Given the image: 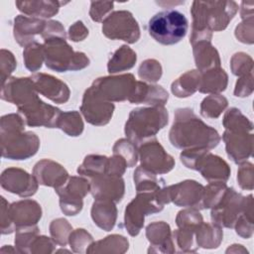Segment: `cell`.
I'll return each instance as SVG.
<instances>
[{
	"label": "cell",
	"instance_id": "15",
	"mask_svg": "<svg viewBox=\"0 0 254 254\" xmlns=\"http://www.w3.org/2000/svg\"><path fill=\"white\" fill-rule=\"evenodd\" d=\"M56 191L60 196L62 211L66 215H75L82 208V198L90 191V183L82 177H69Z\"/></svg>",
	"mask_w": 254,
	"mask_h": 254
},
{
	"label": "cell",
	"instance_id": "37",
	"mask_svg": "<svg viewBox=\"0 0 254 254\" xmlns=\"http://www.w3.org/2000/svg\"><path fill=\"white\" fill-rule=\"evenodd\" d=\"M253 196L249 194L246 197V204L243 212L235 222V229L238 235L243 238H249L253 233Z\"/></svg>",
	"mask_w": 254,
	"mask_h": 254
},
{
	"label": "cell",
	"instance_id": "34",
	"mask_svg": "<svg viewBox=\"0 0 254 254\" xmlns=\"http://www.w3.org/2000/svg\"><path fill=\"white\" fill-rule=\"evenodd\" d=\"M108 158L100 155H88L78 167L77 173L82 177L92 178L99 175H107Z\"/></svg>",
	"mask_w": 254,
	"mask_h": 254
},
{
	"label": "cell",
	"instance_id": "45",
	"mask_svg": "<svg viewBox=\"0 0 254 254\" xmlns=\"http://www.w3.org/2000/svg\"><path fill=\"white\" fill-rule=\"evenodd\" d=\"M176 221L179 227L196 228L202 222V216L195 208L184 209L178 213Z\"/></svg>",
	"mask_w": 254,
	"mask_h": 254
},
{
	"label": "cell",
	"instance_id": "53",
	"mask_svg": "<svg viewBox=\"0 0 254 254\" xmlns=\"http://www.w3.org/2000/svg\"><path fill=\"white\" fill-rule=\"evenodd\" d=\"M87 35H88V30L81 21H77L72 26L69 27L68 37L73 42L82 41L87 37Z\"/></svg>",
	"mask_w": 254,
	"mask_h": 254
},
{
	"label": "cell",
	"instance_id": "21",
	"mask_svg": "<svg viewBox=\"0 0 254 254\" xmlns=\"http://www.w3.org/2000/svg\"><path fill=\"white\" fill-rule=\"evenodd\" d=\"M90 192L95 199H106L118 202L124 195L125 186L121 177L99 175L89 178Z\"/></svg>",
	"mask_w": 254,
	"mask_h": 254
},
{
	"label": "cell",
	"instance_id": "22",
	"mask_svg": "<svg viewBox=\"0 0 254 254\" xmlns=\"http://www.w3.org/2000/svg\"><path fill=\"white\" fill-rule=\"evenodd\" d=\"M36 90L56 103H64L69 98L67 85L59 78L46 73H35L31 76Z\"/></svg>",
	"mask_w": 254,
	"mask_h": 254
},
{
	"label": "cell",
	"instance_id": "44",
	"mask_svg": "<svg viewBox=\"0 0 254 254\" xmlns=\"http://www.w3.org/2000/svg\"><path fill=\"white\" fill-rule=\"evenodd\" d=\"M50 230L54 240L57 243L61 245H65L68 238L67 236L71 232V226L65 219L58 218L51 223Z\"/></svg>",
	"mask_w": 254,
	"mask_h": 254
},
{
	"label": "cell",
	"instance_id": "14",
	"mask_svg": "<svg viewBox=\"0 0 254 254\" xmlns=\"http://www.w3.org/2000/svg\"><path fill=\"white\" fill-rule=\"evenodd\" d=\"M246 204V197L233 188H227L220 200L212 207L211 220L218 226L232 228Z\"/></svg>",
	"mask_w": 254,
	"mask_h": 254
},
{
	"label": "cell",
	"instance_id": "24",
	"mask_svg": "<svg viewBox=\"0 0 254 254\" xmlns=\"http://www.w3.org/2000/svg\"><path fill=\"white\" fill-rule=\"evenodd\" d=\"M46 22L40 18L18 15L14 20V37L18 44L27 47L36 42V36H42Z\"/></svg>",
	"mask_w": 254,
	"mask_h": 254
},
{
	"label": "cell",
	"instance_id": "20",
	"mask_svg": "<svg viewBox=\"0 0 254 254\" xmlns=\"http://www.w3.org/2000/svg\"><path fill=\"white\" fill-rule=\"evenodd\" d=\"M38 184L35 176L18 168L6 169L1 175L2 188L20 196H30L36 193Z\"/></svg>",
	"mask_w": 254,
	"mask_h": 254
},
{
	"label": "cell",
	"instance_id": "7",
	"mask_svg": "<svg viewBox=\"0 0 254 254\" xmlns=\"http://www.w3.org/2000/svg\"><path fill=\"white\" fill-rule=\"evenodd\" d=\"M46 65L56 71L82 69L89 64L85 54L73 52L71 47L63 38L45 40L43 44Z\"/></svg>",
	"mask_w": 254,
	"mask_h": 254
},
{
	"label": "cell",
	"instance_id": "5",
	"mask_svg": "<svg viewBox=\"0 0 254 254\" xmlns=\"http://www.w3.org/2000/svg\"><path fill=\"white\" fill-rule=\"evenodd\" d=\"M168 111L164 106L133 109L125 124V134L136 146L154 138L168 123Z\"/></svg>",
	"mask_w": 254,
	"mask_h": 254
},
{
	"label": "cell",
	"instance_id": "23",
	"mask_svg": "<svg viewBox=\"0 0 254 254\" xmlns=\"http://www.w3.org/2000/svg\"><path fill=\"white\" fill-rule=\"evenodd\" d=\"M33 175L40 185L53 187L55 190L64 185L69 178L63 166L47 159L42 160L35 165Z\"/></svg>",
	"mask_w": 254,
	"mask_h": 254
},
{
	"label": "cell",
	"instance_id": "16",
	"mask_svg": "<svg viewBox=\"0 0 254 254\" xmlns=\"http://www.w3.org/2000/svg\"><path fill=\"white\" fill-rule=\"evenodd\" d=\"M139 158L141 167L156 175L169 173L175 166L174 158L156 139H150L140 145Z\"/></svg>",
	"mask_w": 254,
	"mask_h": 254
},
{
	"label": "cell",
	"instance_id": "38",
	"mask_svg": "<svg viewBox=\"0 0 254 254\" xmlns=\"http://www.w3.org/2000/svg\"><path fill=\"white\" fill-rule=\"evenodd\" d=\"M227 104V99L222 95H208L200 104V114L206 118H217L226 108Z\"/></svg>",
	"mask_w": 254,
	"mask_h": 254
},
{
	"label": "cell",
	"instance_id": "11",
	"mask_svg": "<svg viewBox=\"0 0 254 254\" xmlns=\"http://www.w3.org/2000/svg\"><path fill=\"white\" fill-rule=\"evenodd\" d=\"M203 195L204 187L191 180L164 187L158 191V197L163 204L173 201L178 206L195 209H201Z\"/></svg>",
	"mask_w": 254,
	"mask_h": 254
},
{
	"label": "cell",
	"instance_id": "32",
	"mask_svg": "<svg viewBox=\"0 0 254 254\" xmlns=\"http://www.w3.org/2000/svg\"><path fill=\"white\" fill-rule=\"evenodd\" d=\"M194 234L197 245L203 248L217 247L222 238V231L218 225L204 223L203 221L197 226Z\"/></svg>",
	"mask_w": 254,
	"mask_h": 254
},
{
	"label": "cell",
	"instance_id": "27",
	"mask_svg": "<svg viewBox=\"0 0 254 254\" xmlns=\"http://www.w3.org/2000/svg\"><path fill=\"white\" fill-rule=\"evenodd\" d=\"M91 217L98 227L105 231L111 230L117 217V209L114 201L95 199L91 207Z\"/></svg>",
	"mask_w": 254,
	"mask_h": 254
},
{
	"label": "cell",
	"instance_id": "54",
	"mask_svg": "<svg viewBox=\"0 0 254 254\" xmlns=\"http://www.w3.org/2000/svg\"><path fill=\"white\" fill-rule=\"evenodd\" d=\"M240 15H241L242 20L247 19V18H252L253 17V2L243 1L241 3Z\"/></svg>",
	"mask_w": 254,
	"mask_h": 254
},
{
	"label": "cell",
	"instance_id": "8",
	"mask_svg": "<svg viewBox=\"0 0 254 254\" xmlns=\"http://www.w3.org/2000/svg\"><path fill=\"white\" fill-rule=\"evenodd\" d=\"M180 158L187 168L198 171L209 183L226 182L230 176L228 164L220 157L211 154L208 149L184 150Z\"/></svg>",
	"mask_w": 254,
	"mask_h": 254
},
{
	"label": "cell",
	"instance_id": "47",
	"mask_svg": "<svg viewBox=\"0 0 254 254\" xmlns=\"http://www.w3.org/2000/svg\"><path fill=\"white\" fill-rule=\"evenodd\" d=\"M253 165L251 163H244L240 166L237 174V181L241 189L253 190Z\"/></svg>",
	"mask_w": 254,
	"mask_h": 254
},
{
	"label": "cell",
	"instance_id": "3",
	"mask_svg": "<svg viewBox=\"0 0 254 254\" xmlns=\"http://www.w3.org/2000/svg\"><path fill=\"white\" fill-rule=\"evenodd\" d=\"M25 120L18 114H8L1 118L2 156L11 160H26L34 156L40 140L32 132H23Z\"/></svg>",
	"mask_w": 254,
	"mask_h": 254
},
{
	"label": "cell",
	"instance_id": "52",
	"mask_svg": "<svg viewBox=\"0 0 254 254\" xmlns=\"http://www.w3.org/2000/svg\"><path fill=\"white\" fill-rule=\"evenodd\" d=\"M89 242H92V237L84 229H76L69 234V244L74 249L76 246H82V243L88 245Z\"/></svg>",
	"mask_w": 254,
	"mask_h": 254
},
{
	"label": "cell",
	"instance_id": "43",
	"mask_svg": "<svg viewBox=\"0 0 254 254\" xmlns=\"http://www.w3.org/2000/svg\"><path fill=\"white\" fill-rule=\"evenodd\" d=\"M138 73L140 78L149 82H156L162 75V66L156 60H146L141 64Z\"/></svg>",
	"mask_w": 254,
	"mask_h": 254
},
{
	"label": "cell",
	"instance_id": "41",
	"mask_svg": "<svg viewBox=\"0 0 254 254\" xmlns=\"http://www.w3.org/2000/svg\"><path fill=\"white\" fill-rule=\"evenodd\" d=\"M113 154L122 157L125 160L128 168L134 167L138 160L136 145L129 139L118 140L113 147Z\"/></svg>",
	"mask_w": 254,
	"mask_h": 254
},
{
	"label": "cell",
	"instance_id": "50",
	"mask_svg": "<svg viewBox=\"0 0 254 254\" xmlns=\"http://www.w3.org/2000/svg\"><path fill=\"white\" fill-rule=\"evenodd\" d=\"M253 91V73H248L244 76H241L235 85L234 94L235 96L245 97L249 96Z\"/></svg>",
	"mask_w": 254,
	"mask_h": 254
},
{
	"label": "cell",
	"instance_id": "12",
	"mask_svg": "<svg viewBox=\"0 0 254 254\" xmlns=\"http://www.w3.org/2000/svg\"><path fill=\"white\" fill-rule=\"evenodd\" d=\"M102 33L111 40H122L129 44L140 38V28L132 13L126 10L111 12L102 22Z\"/></svg>",
	"mask_w": 254,
	"mask_h": 254
},
{
	"label": "cell",
	"instance_id": "6",
	"mask_svg": "<svg viewBox=\"0 0 254 254\" xmlns=\"http://www.w3.org/2000/svg\"><path fill=\"white\" fill-rule=\"evenodd\" d=\"M189 29L186 16L180 11L168 9L155 14L149 21L150 36L166 46L175 45L185 38Z\"/></svg>",
	"mask_w": 254,
	"mask_h": 254
},
{
	"label": "cell",
	"instance_id": "26",
	"mask_svg": "<svg viewBox=\"0 0 254 254\" xmlns=\"http://www.w3.org/2000/svg\"><path fill=\"white\" fill-rule=\"evenodd\" d=\"M192 47L195 64L200 72L220 66L218 52L211 46L210 41H200L193 44Z\"/></svg>",
	"mask_w": 254,
	"mask_h": 254
},
{
	"label": "cell",
	"instance_id": "51",
	"mask_svg": "<svg viewBox=\"0 0 254 254\" xmlns=\"http://www.w3.org/2000/svg\"><path fill=\"white\" fill-rule=\"evenodd\" d=\"M42 37L47 39L52 38H63L65 39V32L64 28L59 21H47L45 29L42 33Z\"/></svg>",
	"mask_w": 254,
	"mask_h": 254
},
{
	"label": "cell",
	"instance_id": "30",
	"mask_svg": "<svg viewBox=\"0 0 254 254\" xmlns=\"http://www.w3.org/2000/svg\"><path fill=\"white\" fill-rule=\"evenodd\" d=\"M199 82L200 73L197 70H189L172 83L171 89L177 97H188L198 89Z\"/></svg>",
	"mask_w": 254,
	"mask_h": 254
},
{
	"label": "cell",
	"instance_id": "4",
	"mask_svg": "<svg viewBox=\"0 0 254 254\" xmlns=\"http://www.w3.org/2000/svg\"><path fill=\"white\" fill-rule=\"evenodd\" d=\"M223 141L228 157L235 163H244L252 155L253 129L252 122L237 108H230L223 118Z\"/></svg>",
	"mask_w": 254,
	"mask_h": 254
},
{
	"label": "cell",
	"instance_id": "33",
	"mask_svg": "<svg viewBox=\"0 0 254 254\" xmlns=\"http://www.w3.org/2000/svg\"><path fill=\"white\" fill-rule=\"evenodd\" d=\"M136 60V53L128 46L124 45L115 51L112 58L108 62L107 69L110 73L130 69L134 66Z\"/></svg>",
	"mask_w": 254,
	"mask_h": 254
},
{
	"label": "cell",
	"instance_id": "48",
	"mask_svg": "<svg viewBox=\"0 0 254 254\" xmlns=\"http://www.w3.org/2000/svg\"><path fill=\"white\" fill-rule=\"evenodd\" d=\"M253 17L244 19L242 23H240L235 29L236 38L245 44L253 43Z\"/></svg>",
	"mask_w": 254,
	"mask_h": 254
},
{
	"label": "cell",
	"instance_id": "2",
	"mask_svg": "<svg viewBox=\"0 0 254 254\" xmlns=\"http://www.w3.org/2000/svg\"><path fill=\"white\" fill-rule=\"evenodd\" d=\"M237 11L238 4L234 1H193L190 8L191 45L200 41H210L212 31L224 30Z\"/></svg>",
	"mask_w": 254,
	"mask_h": 254
},
{
	"label": "cell",
	"instance_id": "46",
	"mask_svg": "<svg viewBox=\"0 0 254 254\" xmlns=\"http://www.w3.org/2000/svg\"><path fill=\"white\" fill-rule=\"evenodd\" d=\"M114 3L110 1H92L90 3L89 16L95 22H103V20L111 13Z\"/></svg>",
	"mask_w": 254,
	"mask_h": 254
},
{
	"label": "cell",
	"instance_id": "39",
	"mask_svg": "<svg viewBox=\"0 0 254 254\" xmlns=\"http://www.w3.org/2000/svg\"><path fill=\"white\" fill-rule=\"evenodd\" d=\"M23 57L26 67L31 71H37L41 68L43 61L45 60L43 45L37 42L28 45L25 47Z\"/></svg>",
	"mask_w": 254,
	"mask_h": 254
},
{
	"label": "cell",
	"instance_id": "40",
	"mask_svg": "<svg viewBox=\"0 0 254 254\" xmlns=\"http://www.w3.org/2000/svg\"><path fill=\"white\" fill-rule=\"evenodd\" d=\"M227 186L225 182H210L204 188V195L202 199L201 209L212 208L222 197Z\"/></svg>",
	"mask_w": 254,
	"mask_h": 254
},
{
	"label": "cell",
	"instance_id": "42",
	"mask_svg": "<svg viewBox=\"0 0 254 254\" xmlns=\"http://www.w3.org/2000/svg\"><path fill=\"white\" fill-rule=\"evenodd\" d=\"M232 73L239 76H244L253 71V61L245 53L235 54L230 62Z\"/></svg>",
	"mask_w": 254,
	"mask_h": 254
},
{
	"label": "cell",
	"instance_id": "49",
	"mask_svg": "<svg viewBox=\"0 0 254 254\" xmlns=\"http://www.w3.org/2000/svg\"><path fill=\"white\" fill-rule=\"evenodd\" d=\"M16 67V61L13 54L6 50H1V78L2 84Z\"/></svg>",
	"mask_w": 254,
	"mask_h": 254
},
{
	"label": "cell",
	"instance_id": "31",
	"mask_svg": "<svg viewBox=\"0 0 254 254\" xmlns=\"http://www.w3.org/2000/svg\"><path fill=\"white\" fill-rule=\"evenodd\" d=\"M134 182L137 192H157L165 187V181L157 178V175L138 167L134 172Z\"/></svg>",
	"mask_w": 254,
	"mask_h": 254
},
{
	"label": "cell",
	"instance_id": "29",
	"mask_svg": "<svg viewBox=\"0 0 254 254\" xmlns=\"http://www.w3.org/2000/svg\"><path fill=\"white\" fill-rule=\"evenodd\" d=\"M228 76L224 69L213 67L209 70L201 72L198 90L202 93L216 94L225 90L227 86Z\"/></svg>",
	"mask_w": 254,
	"mask_h": 254
},
{
	"label": "cell",
	"instance_id": "19",
	"mask_svg": "<svg viewBox=\"0 0 254 254\" xmlns=\"http://www.w3.org/2000/svg\"><path fill=\"white\" fill-rule=\"evenodd\" d=\"M1 98L20 108L38 98V91L31 77H11L2 84Z\"/></svg>",
	"mask_w": 254,
	"mask_h": 254
},
{
	"label": "cell",
	"instance_id": "36",
	"mask_svg": "<svg viewBox=\"0 0 254 254\" xmlns=\"http://www.w3.org/2000/svg\"><path fill=\"white\" fill-rule=\"evenodd\" d=\"M57 128L62 129L69 136H79L83 131V122L80 114L77 111L62 112L58 120Z\"/></svg>",
	"mask_w": 254,
	"mask_h": 254
},
{
	"label": "cell",
	"instance_id": "25",
	"mask_svg": "<svg viewBox=\"0 0 254 254\" xmlns=\"http://www.w3.org/2000/svg\"><path fill=\"white\" fill-rule=\"evenodd\" d=\"M169 98L168 92L159 85H150L144 81H136L128 98L131 103H146L151 106H164Z\"/></svg>",
	"mask_w": 254,
	"mask_h": 254
},
{
	"label": "cell",
	"instance_id": "28",
	"mask_svg": "<svg viewBox=\"0 0 254 254\" xmlns=\"http://www.w3.org/2000/svg\"><path fill=\"white\" fill-rule=\"evenodd\" d=\"M64 2L60 1H16L15 5L22 13L34 18H51L55 16Z\"/></svg>",
	"mask_w": 254,
	"mask_h": 254
},
{
	"label": "cell",
	"instance_id": "1",
	"mask_svg": "<svg viewBox=\"0 0 254 254\" xmlns=\"http://www.w3.org/2000/svg\"><path fill=\"white\" fill-rule=\"evenodd\" d=\"M169 138L173 146L182 150H209L216 147L220 142L217 131L206 125L190 108L176 110Z\"/></svg>",
	"mask_w": 254,
	"mask_h": 254
},
{
	"label": "cell",
	"instance_id": "9",
	"mask_svg": "<svg viewBox=\"0 0 254 254\" xmlns=\"http://www.w3.org/2000/svg\"><path fill=\"white\" fill-rule=\"evenodd\" d=\"M1 209V229L2 233H11L15 228H25L36 226L42 217L41 205L32 199L19 200L10 206L6 204L2 196Z\"/></svg>",
	"mask_w": 254,
	"mask_h": 254
},
{
	"label": "cell",
	"instance_id": "13",
	"mask_svg": "<svg viewBox=\"0 0 254 254\" xmlns=\"http://www.w3.org/2000/svg\"><path fill=\"white\" fill-rule=\"evenodd\" d=\"M136 80L133 74L125 73L104 76L95 79L90 88L102 99L107 101H123L133 92Z\"/></svg>",
	"mask_w": 254,
	"mask_h": 254
},
{
	"label": "cell",
	"instance_id": "17",
	"mask_svg": "<svg viewBox=\"0 0 254 254\" xmlns=\"http://www.w3.org/2000/svg\"><path fill=\"white\" fill-rule=\"evenodd\" d=\"M80 111L88 123L101 126L110 121L114 111V104L99 97L89 87L83 94Z\"/></svg>",
	"mask_w": 254,
	"mask_h": 254
},
{
	"label": "cell",
	"instance_id": "35",
	"mask_svg": "<svg viewBox=\"0 0 254 254\" xmlns=\"http://www.w3.org/2000/svg\"><path fill=\"white\" fill-rule=\"evenodd\" d=\"M146 235L152 246H174L169 224L164 221L154 222L147 226Z\"/></svg>",
	"mask_w": 254,
	"mask_h": 254
},
{
	"label": "cell",
	"instance_id": "10",
	"mask_svg": "<svg viewBox=\"0 0 254 254\" xmlns=\"http://www.w3.org/2000/svg\"><path fill=\"white\" fill-rule=\"evenodd\" d=\"M164 208L157 192H138L125 208L124 222L129 234L136 236L144 225L146 215L156 213Z\"/></svg>",
	"mask_w": 254,
	"mask_h": 254
},
{
	"label": "cell",
	"instance_id": "18",
	"mask_svg": "<svg viewBox=\"0 0 254 254\" xmlns=\"http://www.w3.org/2000/svg\"><path fill=\"white\" fill-rule=\"evenodd\" d=\"M23 114L24 120L29 126H45L49 128L57 127L59 117L62 111L50 104L45 103L39 97L28 103L27 105L18 108Z\"/></svg>",
	"mask_w": 254,
	"mask_h": 254
}]
</instances>
